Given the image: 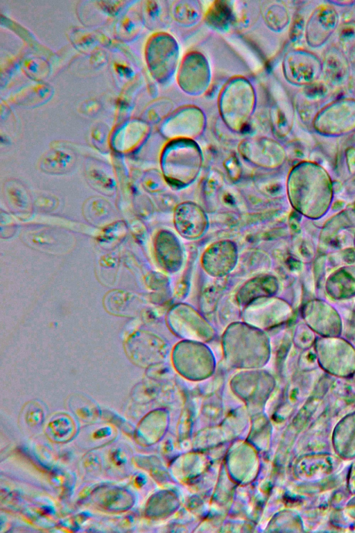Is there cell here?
<instances>
[{"label":"cell","mask_w":355,"mask_h":533,"mask_svg":"<svg viewBox=\"0 0 355 533\" xmlns=\"http://www.w3.org/2000/svg\"><path fill=\"white\" fill-rule=\"evenodd\" d=\"M175 221L180 233L188 237H196L201 235L206 224L202 211L196 205L187 203L180 205L175 212Z\"/></svg>","instance_id":"obj_3"},{"label":"cell","mask_w":355,"mask_h":533,"mask_svg":"<svg viewBox=\"0 0 355 533\" xmlns=\"http://www.w3.org/2000/svg\"><path fill=\"white\" fill-rule=\"evenodd\" d=\"M302 317L311 330L323 337H339L342 319L337 310L320 299L309 301L302 309Z\"/></svg>","instance_id":"obj_2"},{"label":"cell","mask_w":355,"mask_h":533,"mask_svg":"<svg viewBox=\"0 0 355 533\" xmlns=\"http://www.w3.org/2000/svg\"><path fill=\"white\" fill-rule=\"evenodd\" d=\"M315 351L319 365L328 373L349 376L355 372V348L339 337L318 338Z\"/></svg>","instance_id":"obj_1"}]
</instances>
